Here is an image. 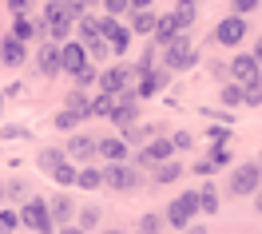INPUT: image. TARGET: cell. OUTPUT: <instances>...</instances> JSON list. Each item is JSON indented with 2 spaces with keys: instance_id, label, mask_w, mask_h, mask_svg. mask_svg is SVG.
I'll use <instances>...</instances> for the list:
<instances>
[{
  "instance_id": "cell-53",
  "label": "cell",
  "mask_w": 262,
  "mask_h": 234,
  "mask_svg": "<svg viewBox=\"0 0 262 234\" xmlns=\"http://www.w3.org/2000/svg\"><path fill=\"white\" fill-rule=\"evenodd\" d=\"M258 163H262V159H258Z\"/></svg>"
},
{
  "instance_id": "cell-22",
  "label": "cell",
  "mask_w": 262,
  "mask_h": 234,
  "mask_svg": "<svg viewBox=\"0 0 262 234\" xmlns=\"http://www.w3.org/2000/svg\"><path fill=\"white\" fill-rule=\"evenodd\" d=\"M243 103H246V107H258V103H262V72L254 76V80H246V84H243Z\"/></svg>"
},
{
  "instance_id": "cell-5",
  "label": "cell",
  "mask_w": 262,
  "mask_h": 234,
  "mask_svg": "<svg viewBox=\"0 0 262 234\" xmlns=\"http://www.w3.org/2000/svg\"><path fill=\"white\" fill-rule=\"evenodd\" d=\"M262 183V163H238L230 175V195H254Z\"/></svg>"
},
{
  "instance_id": "cell-34",
  "label": "cell",
  "mask_w": 262,
  "mask_h": 234,
  "mask_svg": "<svg viewBox=\"0 0 262 234\" xmlns=\"http://www.w3.org/2000/svg\"><path fill=\"white\" fill-rule=\"evenodd\" d=\"M223 103H227V107H238V103H243V84H227L223 87Z\"/></svg>"
},
{
  "instance_id": "cell-13",
  "label": "cell",
  "mask_w": 262,
  "mask_h": 234,
  "mask_svg": "<svg viewBox=\"0 0 262 234\" xmlns=\"http://www.w3.org/2000/svg\"><path fill=\"white\" fill-rule=\"evenodd\" d=\"M258 72H262V67H258V60H254L250 52H246V56H234V60H230V76H234L238 84H246V80H254Z\"/></svg>"
},
{
  "instance_id": "cell-15",
  "label": "cell",
  "mask_w": 262,
  "mask_h": 234,
  "mask_svg": "<svg viewBox=\"0 0 262 234\" xmlns=\"http://www.w3.org/2000/svg\"><path fill=\"white\" fill-rule=\"evenodd\" d=\"M36 67H40V76H56V72H60V48H56V44H40Z\"/></svg>"
},
{
  "instance_id": "cell-7",
  "label": "cell",
  "mask_w": 262,
  "mask_h": 234,
  "mask_svg": "<svg viewBox=\"0 0 262 234\" xmlns=\"http://www.w3.org/2000/svg\"><path fill=\"white\" fill-rule=\"evenodd\" d=\"M171 155H175V143L163 139V135H151L147 143H143V151L135 155V163H139V167H151V163H163V159H171Z\"/></svg>"
},
{
  "instance_id": "cell-17",
  "label": "cell",
  "mask_w": 262,
  "mask_h": 234,
  "mask_svg": "<svg viewBox=\"0 0 262 234\" xmlns=\"http://www.w3.org/2000/svg\"><path fill=\"white\" fill-rule=\"evenodd\" d=\"M48 215H52V226H64V222H72L76 206H72V199H68V195H56V199L48 202Z\"/></svg>"
},
{
  "instance_id": "cell-39",
  "label": "cell",
  "mask_w": 262,
  "mask_h": 234,
  "mask_svg": "<svg viewBox=\"0 0 262 234\" xmlns=\"http://www.w3.org/2000/svg\"><path fill=\"white\" fill-rule=\"evenodd\" d=\"M88 56L103 64V56H107V44H103V36H99V40H88Z\"/></svg>"
},
{
  "instance_id": "cell-9",
  "label": "cell",
  "mask_w": 262,
  "mask_h": 234,
  "mask_svg": "<svg viewBox=\"0 0 262 234\" xmlns=\"http://www.w3.org/2000/svg\"><path fill=\"white\" fill-rule=\"evenodd\" d=\"M80 64H88V48L76 44V40L68 36L64 44H60V72H76Z\"/></svg>"
},
{
  "instance_id": "cell-29",
  "label": "cell",
  "mask_w": 262,
  "mask_h": 234,
  "mask_svg": "<svg viewBox=\"0 0 262 234\" xmlns=\"http://www.w3.org/2000/svg\"><path fill=\"white\" fill-rule=\"evenodd\" d=\"M112 103H115L112 91H99V96L88 103V107H92V115H103V119H107V115H112Z\"/></svg>"
},
{
  "instance_id": "cell-25",
  "label": "cell",
  "mask_w": 262,
  "mask_h": 234,
  "mask_svg": "<svg viewBox=\"0 0 262 234\" xmlns=\"http://www.w3.org/2000/svg\"><path fill=\"white\" fill-rule=\"evenodd\" d=\"M199 210H203V215H219V191H214L211 183L199 191Z\"/></svg>"
},
{
  "instance_id": "cell-43",
  "label": "cell",
  "mask_w": 262,
  "mask_h": 234,
  "mask_svg": "<svg viewBox=\"0 0 262 234\" xmlns=\"http://www.w3.org/2000/svg\"><path fill=\"white\" fill-rule=\"evenodd\" d=\"M230 8H234L238 16H246V12H254V8H258V0H230Z\"/></svg>"
},
{
  "instance_id": "cell-1",
  "label": "cell",
  "mask_w": 262,
  "mask_h": 234,
  "mask_svg": "<svg viewBox=\"0 0 262 234\" xmlns=\"http://www.w3.org/2000/svg\"><path fill=\"white\" fill-rule=\"evenodd\" d=\"M195 60H199V48H195V40L187 32L171 36L163 44V67L167 72H187V67H195Z\"/></svg>"
},
{
  "instance_id": "cell-16",
  "label": "cell",
  "mask_w": 262,
  "mask_h": 234,
  "mask_svg": "<svg viewBox=\"0 0 262 234\" xmlns=\"http://www.w3.org/2000/svg\"><path fill=\"white\" fill-rule=\"evenodd\" d=\"M151 32H155V44L163 48L167 40H171V36H179L183 28H179V20H175V12H167V16H155V28H151Z\"/></svg>"
},
{
  "instance_id": "cell-35",
  "label": "cell",
  "mask_w": 262,
  "mask_h": 234,
  "mask_svg": "<svg viewBox=\"0 0 262 234\" xmlns=\"http://www.w3.org/2000/svg\"><path fill=\"white\" fill-rule=\"evenodd\" d=\"M80 226H83V230L99 226V206H83V210H80Z\"/></svg>"
},
{
  "instance_id": "cell-49",
  "label": "cell",
  "mask_w": 262,
  "mask_h": 234,
  "mask_svg": "<svg viewBox=\"0 0 262 234\" xmlns=\"http://www.w3.org/2000/svg\"><path fill=\"white\" fill-rule=\"evenodd\" d=\"M155 0H131V8H151Z\"/></svg>"
},
{
  "instance_id": "cell-2",
  "label": "cell",
  "mask_w": 262,
  "mask_h": 234,
  "mask_svg": "<svg viewBox=\"0 0 262 234\" xmlns=\"http://www.w3.org/2000/svg\"><path fill=\"white\" fill-rule=\"evenodd\" d=\"M72 32H76V20L64 12V4H60V0H52L48 8H44V36H52V40H60V44H64Z\"/></svg>"
},
{
  "instance_id": "cell-27",
  "label": "cell",
  "mask_w": 262,
  "mask_h": 234,
  "mask_svg": "<svg viewBox=\"0 0 262 234\" xmlns=\"http://www.w3.org/2000/svg\"><path fill=\"white\" fill-rule=\"evenodd\" d=\"M76 28H80L83 40H99V36H103V32H99V16H88V12L76 20Z\"/></svg>"
},
{
  "instance_id": "cell-50",
  "label": "cell",
  "mask_w": 262,
  "mask_h": 234,
  "mask_svg": "<svg viewBox=\"0 0 262 234\" xmlns=\"http://www.w3.org/2000/svg\"><path fill=\"white\" fill-rule=\"evenodd\" d=\"M254 195H258V199H254V210L262 215V191H254Z\"/></svg>"
},
{
  "instance_id": "cell-21",
  "label": "cell",
  "mask_w": 262,
  "mask_h": 234,
  "mask_svg": "<svg viewBox=\"0 0 262 234\" xmlns=\"http://www.w3.org/2000/svg\"><path fill=\"white\" fill-rule=\"evenodd\" d=\"M151 28H155V12H147V8H135V20H131V36H151Z\"/></svg>"
},
{
  "instance_id": "cell-33",
  "label": "cell",
  "mask_w": 262,
  "mask_h": 234,
  "mask_svg": "<svg viewBox=\"0 0 262 234\" xmlns=\"http://www.w3.org/2000/svg\"><path fill=\"white\" fill-rule=\"evenodd\" d=\"M52 179H56V183H60V186H72V183H76V167H68V159H64L60 167L52 171Z\"/></svg>"
},
{
  "instance_id": "cell-36",
  "label": "cell",
  "mask_w": 262,
  "mask_h": 234,
  "mask_svg": "<svg viewBox=\"0 0 262 234\" xmlns=\"http://www.w3.org/2000/svg\"><path fill=\"white\" fill-rule=\"evenodd\" d=\"M60 4H64V12H68L72 20H80L83 12H88V0H60Z\"/></svg>"
},
{
  "instance_id": "cell-6",
  "label": "cell",
  "mask_w": 262,
  "mask_h": 234,
  "mask_svg": "<svg viewBox=\"0 0 262 234\" xmlns=\"http://www.w3.org/2000/svg\"><path fill=\"white\" fill-rule=\"evenodd\" d=\"M103 183L115 186V191H135L139 186V171L131 167L127 159H115L112 167H103Z\"/></svg>"
},
{
  "instance_id": "cell-26",
  "label": "cell",
  "mask_w": 262,
  "mask_h": 234,
  "mask_svg": "<svg viewBox=\"0 0 262 234\" xmlns=\"http://www.w3.org/2000/svg\"><path fill=\"white\" fill-rule=\"evenodd\" d=\"M183 175L179 163H171V159H163V163H155V183H175Z\"/></svg>"
},
{
  "instance_id": "cell-3",
  "label": "cell",
  "mask_w": 262,
  "mask_h": 234,
  "mask_svg": "<svg viewBox=\"0 0 262 234\" xmlns=\"http://www.w3.org/2000/svg\"><path fill=\"white\" fill-rule=\"evenodd\" d=\"M20 226H28V230H40V234H48V230H56L52 226V215H48V199H28L24 202V210H20Z\"/></svg>"
},
{
  "instance_id": "cell-24",
  "label": "cell",
  "mask_w": 262,
  "mask_h": 234,
  "mask_svg": "<svg viewBox=\"0 0 262 234\" xmlns=\"http://www.w3.org/2000/svg\"><path fill=\"white\" fill-rule=\"evenodd\" d=\"M64 159H68V151H60V147H44V151H40V159H36V163H40V167H44V171L52 175V171H56L60 163H64Z\"/></svg>"
},
{
  "instance_id": "cell-38",
  "label": "cell",
  "mask_w": 262,
  "mask_h": 234,
  "mask_svg": "<svg viewBox=\"0 0 262 234\" xmlns=\"http://www.w3.org/2000/svg\"><path fill=\"white\" fill-rule=\"evenodd\" d=\"M103 8H107V16H123L131 12V0H103Z\"/></svg>"
},
{
  "instance_id": "cell-45",
  "label": "cell",
  "mask_w": 262,
  "mask_h": 234,
  "mask_svg": "<svg viewBox=\"0 0 262 234\" xmlns=\"http://www.w3.org/2000/svg\"><path fill=\"white\" fill-rule=\"evenodd\" d=\"M195 171H199V175H214V171H219V167H214L211 159H203V163H195Z\"/></svg>"
},
{
  "instance_id": "cell-47",
  "label": "cell",
  "mask_w": 262,
  "mask_h": 234,
  "mask_svg": "<svg viewBox=\"0 0 262 234\" xmlns=\"http://www.w3.org/2000/svg\"><path fill=\"white\" fill-rule=\"evenodd\" d=\"M24 135H28L24 127H4V139H24Z\"/></svg>"
},
{
  "instance_id": "cell-8",
  "label": "cell",
  "mask_w": 262,
  "mask_h": 234,
  "mask_svg": "<svg viewBox=\"0 0 262 234\" xmlns=\"http://www.w3.org/2000/svg\"><path fill=\"white\" fill-rule=\"evenodd\" d=\"M214 40L223 44V48H238L246 40V20L234 12V16H227V20H219V28H214Z\"/></svg>"
},
{
  "instance_id": "cell-51",
  "label": "cell",
  "mask_w": 262,
  "mask_h": 234,
  "mask_svg": "<svg viewBox=\"0 0 262 234\" xmlns=\"http://www.w3.org/2000/svg\"><path fill=\"white\" fill-rule=\"evenodd\" d=\"M0 199H4V183H0Z\"/></svg>"
},
{
  "instance_id": "cell-32",
  "label": "cell",
  "mask_w": 262,
  "mask_h": 234,
  "mask_svg": "<svg viewBox=\"0 0 262 234\" xmlns=\"http://www.w3.org/2000/svg\"><path fill=\"white\" fill-rule=\"evenodd\" d=\"M76 123H83V115H80V111H72V107H64V111L56 115V127H60V131H72Z\"/></svg>"
},
{
  "instance_id": "cell-18",
  "label": "cell",
  "mask_w": 262,
  "mask_h": 234,
  "mask_svg": "<svg viewBox=\"0 0 262 234\" xmlns=\"http://www.w3.org/2000/svg\"><path fill=\"white\" fill-rule=\"evenodd\" d=\"M12 36H16V40H40V36H44V20H28V12H24V16H16Z\"/></svg>"
},
{
  "instance_id": "cell-28",
  "label": "cell",
  "mask_w": 262,
  "mask_h": 234,
  "mask_svg": "<svg viewBox=\"0 0 262 234\" xmlns=\"http://www.w3.org/2000/svg\"><path fill=\"white\" fill-rule=\"evenodd\" d=\"M76 183L83 186V191H96L99 183H103V171L99 167H88V171H76Z\"/></svg>"
},
{
  "instance_id": "cell-41",
  "label": "cell",
  "mask_w": 262,
  "mask_h": 234,
  "mask_svg": "<svg viewBox=\"0 0 262 234\" xmlns=\"http://www.w3.org/2000/svg\"><path fill=\"white\" fill-rule=\"evenodd\" d=\"M16 226H20L16 210H0V230H16Z\"/></svg>"
},
{
  "instance_id": "cell-42",
  "label": "cell",
  "mask_w": 262,
  "mask_h": 234,
  "mask_svg": "<svg viewBox=\"0 0 262 234\" xmlns=\"http://www.w3.org/2000/svg\"><path fill=\"white\" fill-rule=\"evenodd\" d=\"M159 226H163V215H143V218H139V230H159Z\"/></svg>"
},
{
  "instance_id": "cell-48",
  "label": "cell",
  "mask_w": 262,
  "mask_h": 234,
  "mask_svg": "<svg viewBox=\"0 0 262 234\" xmlns=\"http://www.w3.org/2000/svg\"><path fill=\"white\" fill-rule=\"evenodd\" d=\"M254 60H258V67H262V36H258V44H254V52H250Z\"/></svg>"
},
{
  "instance_id": "cell-4",
  "label": "cell",
  "mask_w": 262,
  "mask_h": 234,
  "mask_svg": "<svg viewBox=\"0 0 262 234\" xmlns=\"http://www.w3.org/2000/svg\"><path fill=\"white\" fill-rule=\"evenodd\" d=\"M199 215V195L195 191H183L179 199H171V206H167V222H171V226H191V218Z\"/></svg>"
},
{
  "instance_id": "cell-14",
  "label": "cell",
  "mask_w": 262,
  "mask_h": 234,
  "mask_svg": "<svg viewBox=\"0 0 262 234\" xmlns=\"http://www.w3.org/2000/svg\"><path fill=\"white\" fill-rule=\"evenodd\" d=\"M96 155H99V159H107V163L127 159V143H123V135H115V139H96Z\"/></svg>"
},
{
  "instance_id": "cell-46",
  "label": "cell",
  "mask_w": 262,
  "mask_h": 234,
  "mask_svg": "<svg viewBox=\"0 0 262 234\" xmlns=\"http://www.w3.org/2000/svg\"><path fill=\"white\" fill-rule=\"evenodd\" d=\"M214 139V143H227V127H211V131H207Z\"/></svg>"
},
{
  "instance_id": "cell-12",
  "label": "cell",
  "mask_w": 262,
  "mask_h": 234,
  "mask_svg": "<svg viewBox=\"0 0 262 234\" xmlns=\"http://www.w3.org/2000/svg\"><path fill=\"white\" fill-rule=\"evenodd\" d=\"M167 80H171V72H163V67H155V72H143V80H139V87H135V96L143 100V96H155V91H163Z\"/></svg>"
},
{
  "instance_id": "cell-44",
  "label": "cell",
  "mask_w": 262,
  "mask_h": 234,
  "mask_svg": "<svg viewBox=\"0 0 262 234\" xmlns=\"http://www.w3.org/2000/svg\"><path fill=\"white\" fill-rule=\"evenodd\" d=\"M171 143H175V151H187L191 143H195V139H191L187 131H175V135H171Z\"/></svg>"
},
{
  "instance_id": "cell-19",
  "label": "cell",
  "mask_w": 262,
  "mask_h": 234,
  "mask_svg": "<svg viewBox=\"0 0 262 234\" xmlns=\"http://www.w3.org/2000/svg\"><path fill=\"white\" fill-rule=\"evenodd\" d=\"M68 155H72V159H92V155H96V139H92V135H72V139H68Z\"/></svg>"
},
{
  "instance_id": "cell-10",
  "label": "cell",
  "mask_w": 262,
  "mask_h": 234,
  "mask_svg": "<svg viewBox=\"0 0 262 234\" xmlns=\"http://www.w3.org/2000/svg\"><path fill=\"white\" fill-rule=\"evenodd\" d=\"M28 60V52H24V40H16V36L8 32L4 40H0V64H8V67H20Z\"/></svg>"
},
{
  "instance_id": "cell-23",
  "label": "cell",
  "mask_w": 262,
  "mask_h": 234,
  "mask_svg": "<svg viewBox=\"0 0 262 234\" xmlns=\"http://www.w3.org/2000/svg\"><path fill=\"white\" fill-rule=\"evenodd\" d=\"M199 0H179V8H175V20H179V28L187 32L191 24H195V16H199V8H195Z\"/></svg>"
},
{
  "instance_id": "cell-11",
  "label": "cell",
  "mask_w": 262,
  "mask_h": 234,
  "mask_svg": "<svg viewBox=\"0 0 262 234\" xmlns=\"http://www.w3.org/2000/svg\"><path fill=\"white\" fill-rule=\"evenodd\" d=\"M131 76H135V72H131V67H107V72H99L96 80H99V91H119V87H127L131 84Z\"/></svg>"
},
{
  "instance_id": "cell-31",
  "label": "cell",
  "mask_w": 262,
  "mask_h": 234,
  "mask_svg": "<svg viewBox=\"0 0 262 234\" xmlns=\"http://www.w3.org/2000/svg\"><path fill=\"white\" fill-rule=\"evenodd\" d=\"M88 96H83V91H72V96H68V107H72V111H80L83 119H92V107H88Z\"/></svg>"
},
{
  "instance_id": "cell-30",
  "label": "cell",
  "mask_w": 262,
  "mask_h": 234,
  "mask_svg": "<svg viewBox=\"0 0 262 234\" xmlns=\"http://www.w3.org/2000/svg\"><path fill=\"white\" fill-rule=\"evenodd\" d=\"M96 76H99V72H96V64H80V67H76V72H72V80H76V84H80V87L96 84Z\"/></svg>"
},
{
  "instance_id": "cell-37",
  "label": "cell",
  "mask_w": 262,
  "mask_h": 234,
  "mask_svg": "<svg viewBox=\"0 0 262 234\" xmlns=\"http://www.w3.org/2000/svg\"><path fill=\"white\" fill-rule=\"evenodd\" d=\"M211 163H214V167H227V163H230V147H227V143H214Z\"/></svg>"
},
{
  "instance_id": "cell-20",
  "label": "cell",
  "mask_w": 262,
  "mask_h": 234,
  "mask_svg": "<svg viewBox=\"0 0 262 234\" xmlns=\"http://www.w3.org/2000/svg\"><path fill=\"white\" fill-rule=\"evenodd\" d=\"M103 40H112V44H107V48H112L115 56H123V52L131 48V28H119V24H112V28H107V32H103Z\"/></svg>"
},
{
  "instance_id": "cell-40",
  "label": "cell",
  "mask_w": 262,
  "mask_h": 234,
  "mask_svg": "<svg viewBox=\"0 0 262 234\" xmlns=\"http://www.w3.org/2000/svg\"><path fill=\"white\" fill-rule=\"evenodd\" d=\"M32 4H36V0H4V8H8L12 16H24V12L32 8Z\"/></svg>"
},
{
  "instance_id": "cell-52",
  "label": "cell",
  "mask_w": 262,
  "mask_h": 234,
  "mask_svg": "<svg viewBox=\"0 0 262 234\" xmlns=\"http://www.w3.org/2000/svg\"><path fill=\"white\" fill-rule=\"evenodd\" d=\"M0 107H4V96H0Z\"/></svg>"
}]
</instances>
